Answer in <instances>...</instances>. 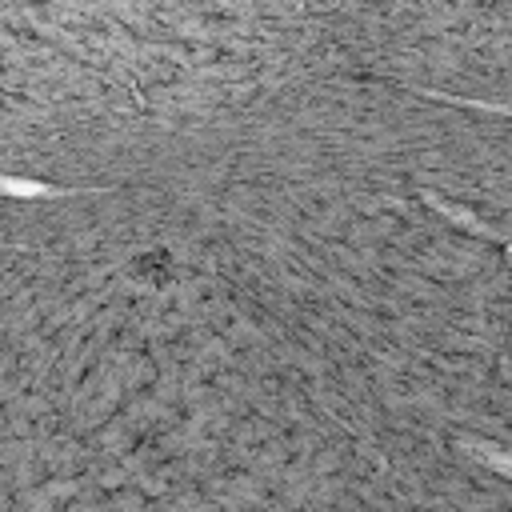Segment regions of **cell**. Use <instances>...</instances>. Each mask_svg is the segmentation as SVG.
<instances>
[{"instance_id":"1","label":"cell","mask_w":512,"mask_h":512,"mask_svg":"<svg viewBox=\"0 0 512 512\" xmlns=\"http://www.w3.org/2000/svg\"><path fill=\"white\" fill-rule=\"evenodd\" d=\"M128 276L140 280L144 288H164L172 280V260H168V252H140L128 264Z\"/></svg>"}]
</instances>
